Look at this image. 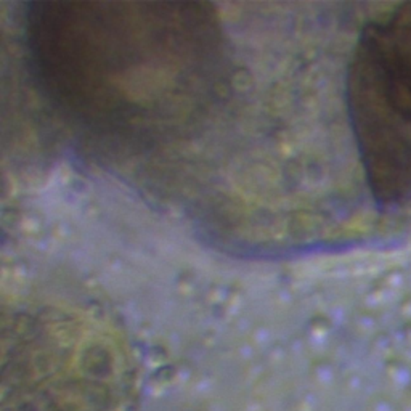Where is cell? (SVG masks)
<instances>
[{
	"label": "cell",
	"instance_id": "6da1fadb",
	"mask_svg": "<svg viewBox=\"0 0 411 411\" xmlns=\"http://www.w3.org/2000/svg\"><path fill=\"white\" fill-rule=\"evenodd\" d=\"M23 39L53 110L130 151L190 137L232 79L227 35L209 4L33 2L24 5Z\"/></svg>",
	"mask_w": 411,
	"mask_h": 411
},
{
	"label": "cell",
	"instance_id": "7a4b0ae2",
	"mask_svg": "<svg viewBox=\"0 0 411 411\" xmlns=\"http://www.w3.org/2000/svg\"><path fill=\"white\" fill-rule=\"evenodd\" d=\"M346 101L370 191L411 190V4L364 28L347 68Z\"/></svg>",
	"mask_w": 411,
	"mask_h": 411
}]
</instances>
